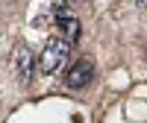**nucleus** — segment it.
<instances>
[{
  "label": "nucleus",
  "mask_w": 147,
  "mask_h": 123,
  "mask_svg": "<svg viewBox=\"0 0 147 123\" xmlns=\"http://www.w3.org/2000/svg\"><path fill=\"white\" fill-rule=\"evenodd\" d=\"M68 59H71V44L62 41L59 35H53V38H47L44 50L38 56V70L44 73V76H50V73H56V70L65 68Z\"/></svg>",
  "instance_id": "f257e3e1"
},
{
  "label": "nucleus",
  "mask_w": 147,
  "mask_h": 123,
  "mask_svg": "<svg viewBox=\"0 0 147 123\" xmlns=\"http://www.w3.org/2000/svg\"><path fill=\"white\" fill-rule=\"evenodd\" d=\"M53 27H56V35H59L62 41H68L71 47L77 44V41H80V35H82V23L74 18V15H62V18H56Z\"/></svg>",
  "instance_id": "20e7f679"
},
{
  "label": "nucleus",
  "mask_w": 147,
  "mask_h": 123,
  "mask_svg": "<svg viewBox=\"0 0 147 123\" xmlns=\"http://www.w3.org/2000/svg\"><path fill=\"white\" fill-rule=\"evenodd\" d=\"M136 3H138V6H144V9H147V0H136Z\"/></svg>",
  "instance_id": "423d86ee"
},
{
  "label": "nucleus",
  "mask_w": 147,
  "mask_h": 123,
  "mask_svg": "<svg viewBox=\"0 0 147 123\" xmlns=\"http://www.w3.org/2000/svg\"><path fill=\"white\" fill-rule=\"evenodd\" d=\"M82 3H88V0H68V6H82Z\"/></svg>",
  "instance_id": "39448f33"
},
{
  "label": "nucleus",
  "mask_w": 147,
  "mask_h": 123,
  "mask_svg": "<svg viewBox=\"0 0 147 123\" xmlns=\"http://www.w3.org/2000/svg\"><path fill=\"white\" fill-rule=\"evenodd\" d=\"M12 65H15V73L21 76V82H32V76H35V56L30 53V47L18 44L15 56H12Z\"/></svg>",
  "instance_id": "7ed1b4c3"
},
{
  "label": "nucleus",
  "mask_w": 147,
  "mask_h": 123,
  "mask_svg": "<svg viewBox=\"0 0 147 123\" xmlns=\"http://www.w3.org/2000/svg\"><path fill=\"white\" fill-rule=\"evenodd\" d=\"M91 79H94V65H91V59L74 61V65L68 68V73H65V85H68V88H74V91L85 88Z\"/></svg>",
  "instance_id": "f03ea898"
}]
</instances>
